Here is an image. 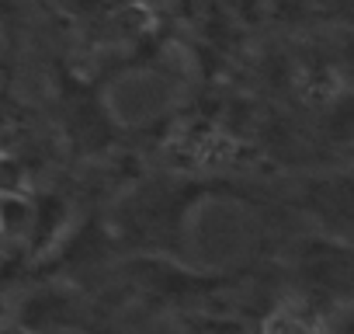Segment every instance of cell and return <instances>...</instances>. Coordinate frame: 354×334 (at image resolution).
I'll use <instances>...</instances> for the list:
<instances>
[{
    "mask_svg": "<svg viewBox=\"0 0 354 334\" xmlns=\"http://www.w3.org/2000/svg\"><path fill=\"white\" fill-rule=\"evenodd\" d=\"M32 234V202L25 195H0V237L18 240Z\"/></svg>",
    "mask_w": 354,
    "mask_h": 334,
    "instance_id": "obj_1",
    "label": "cell"
},
{
    "mask_svg": "<svg viewBox=\"0 0 354 334\" xmlns=\"http://www.w3.org/2000/svg\"><path fill=\"white\" fill-rule=\"evenodd\" d=\"M0 195H25V164L0 150Z\"/></svg>",
    "mask_w": 354,
    "mask_h": 334,
    "instance_id": "obj_2",
    "label": "cell"
},
{
    "mask_svg": "<svg viewBox=\"0 0 354 334\" xmlns=\"http://www.w3.org/2000/svg\"><path fill=\"white\" fill-rule=\"evenodd\" d=\"M268 334H316V327L309 320H299L295 313L281 310V313H274L268 320Z\"/></svg>",
    "mask_w": 354,
    "mask_h": 334,
    "instance_id": "obj_3",
    "label": "cell"
},
{
    "mask_svg": "<svg viewBox=\"0 0 354 334\" xmlns=\"http://www.w3.org/2000/svg\"><path fill=\"white\" fill-rule=\"evenodd\" d=\"M59 4L70 11V15H94V11H101V0H59Z\"/></svg>",
    "mask_w": 354,
    "mask_h": 334,
    "instance_id": "obj_4",
    "label": "cell"
},
{
    "mask_svg": "<svg viewBox=\"0 0 354 334\" xmlns=\"http://www.w3.org/2000/svg\"><path fill=\"white\" fill-rule=\"evenodd\" d=\"M39 334H80V331H73V327H49V331H46V327H42Z\"/></svg>",
    "mask_w": 354,
    "mask_h": 334,
    "instance_id": "obj_5",
    "label": "cell"
}]
</instances>
